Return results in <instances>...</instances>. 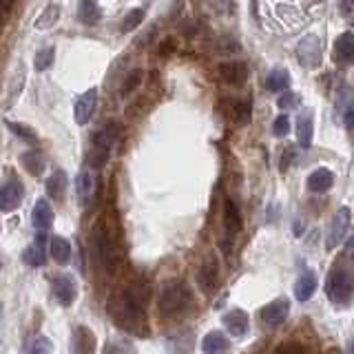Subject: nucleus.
<instances>
[{"instance_id":"nucleus-1","label":"nucleus","mask_w":354,"mask_h":354,"mask_svg":"<svg viewBox=\"0 0 354 354\" xmlns=\"http://www.w3.org/2000/svg\"><path fill=\"white\" fill-rule=\"evenodd\" d=\"M147 304H149V286L142 281H133L109 299V315L113 317V321L122 330L144 337L149 335Z\"/></svg>"},{"instance_id":"nucleus-2","label":"nucleus","mask_w":354,"mask_h":354,"mask_svg":"<svg viewBox=\"0 0 354 354\" xmlns=\"http://www.w3.org/2000/svg\"><path fill=\"white\" fill-rule=\"evenodd\" d=\"M326 295L330 301L339 306L348 304L354 297V257L352 254H343L339 257L328 272L326 279Z\"/></svg>"},{"instance_id":"nucleus-3","label":"nucleus","mask_w":354,"mask_h":354,"mask_svg":"<svg viewBox=\"0 0 354 354\" xmlns=\"http://www.w3.org/2000/svg\"><path fill=\"white\" fill-rule=\"evenodd\" d=\"M195 295L193 288L186 281H171L162 288V295L158 299V308L164 317H180L193 308Z\"/></svg>"},{"instance_id":"nucleus-4","label":"nucleus","mask_w":354,"mask_h":354,"mask_svg":"<svg viewBox=\"0 0 354 354\" xmlns=\"http://www.w3.org/2000/svg\"><path fill=\"white\" fill-rule=\"evenodd\" d=\"M91 246H93V254L97 263L102 266L106 272H115L118 261H120V248H118L115 235L111 232L104 219L97 221L91 232Z\"/></svg>"},{"instance_id":"nucleus-5","label":"nucleus","mask_w":354,"mask_h":354,"mask_svg":"<svg viewBox=\"0 0 354 354\" xmlns=\"http://www.w3.org/2000/svg\"><path fill=\"white\" fill-rule=\"evenodd\" d=\"M297 58H299V64L306 66V69H315V66H319L321 58H324V49H321L319 36H315V33H308L306 38L299 40Z\"/></svg>"},{"instance_id":"nucleus-6","label":"nucleus","mask_w":354,"mask_h":354,"mask_svg":"<svg viewBox=\"0 0 354 354\" xmlns=\"http://www.w3.org/2000/svg\"><path fill=\"white\" fill-rule=\"evenodd\" d=\"M348 228H350V208L343 206L339 208L335 217L330 221V228H328V239H326V246L328 250H335L339 243L346 239L348 235Z\"/></svg>"},{"instance_id":"nucleus-7","label":"nucleus","mask_w":354,"mask_h":354,"mask_svg":"<svg viewBox=\"0 0 354 354\" xmlns=\"http://www.w3.org/2000/svg\"><path fill=\"white\" fill-rule=\"evenodd\" d=\"M22 197H25V186L16 177H9V180L0 186V213H11L22 204Z\"/></svg>"},{"instance_id":"nucleus-8","label":"nucleus","mask_w":354,"mask_h":354,"mask_svg":"<svg viewBox=\"0 0 354 354\" xmlns=\"http://www.w3.org/2000/svg\"><path fill=\"white\" fill-rule=\"evenodd\" d=\"M217 281H219V261L215 254H208L197 270V283L206 295H210L217 288Z\"/></svg>"},{"instance_id":"nucleus-9","label":"nucleus","mask_w":354,"mask_h":354,"mask_svg":"<svg viewBox=\"0 0 354 354\" xmlns=\"http://www.w3.org/2000/svg\"><path fill=\"white\" fill-rule=\"evenodd\" d=\"M288 313H290V301H288V299H274V301H270L268 306L261 308L259 319L266 326L277 328L288 319Z\"/></svg>"},{"instance_id":"nucleus-10","label":"nucleus","mask_w":354,"mask_h":354,"mask_svg":"<svg viewBox=\"0 0 354 354\" xmlns=\"http://www.w3.org/2000/svg\"><path fill=\"white\" fill-rule=\"evenodd\" d=\"M95 106H97V88H88V91H84L80 97L75 100L73 115H75L77 124L80 127L88 124V120H91L95 113Z\"/></svg>"},{"instance_id":"nucleus-11","label":"nucleus","mask_w":354,"mask_h":354,"mask_svg":"<svg viewBox=\"0 0 354 354\" xmlns=\"http://www.w3.org/2000/svg\"><path fill=\"white\" fill-rule=\"evenodd\" d=\"M51 290H53L55 299H58L62 306H71L75 301V297H77L75 279H73V277H69V274L55 277V279L51 281Z\"/></svg>"},{"instance_id":"nucleus-12","label":"nucleus","mask_w":354,"mask_h":354,"mask_svg":"<svg viewBox=\"0 0 354 354\" xmlns=\"http://www.w3.org/2000/svg\"><path fill=\"white\" fill-rule=\"evenodd\" d=\"M219 109L228 120L237 122V124H241V122H248V118L252 113V106H250L248 100H232V97L221 100Z\"/></svg>"},{"instance_id":"nucleus-13","label":"nucleus","mask_w":354,"mask_h":354,"mask_svg":"<svg viewBox=\"0 0 354 354\" xmlns=\"http://www.w3.org/2000/svg\"><path fill=\"white\" fill-rule=\"evenodd\" d=\"M217 75H219L221 82H226L230 86H239V84L246 82L248 66L243 62H224V64H219Z\"/></svg>"},{"instance_id":"nucleus-14","label":"nucleus","mask_w":354,"mask_h":354,"mask_svg":"<svg viewBox=\"0 0 354 354\" xmlns=\"http://www.w3.org/2000/svg\"><path fill=\"white\" fill-rule=\"evenodd\" d=\"M221 324L226 326V330L230 332L232 337H243L248 332V328H250V319H248V315L243 313L241 308H232L230 313H226L224 315V319H221Z\"/></svg>"},{"instance_id":"nucleus-15","label":"nucleus","mask_w":354,"mask_h":354,"mask_svg":"<svg viewBox=\"0 0 354 354\" xmlns=\"http://www.w3.org/2000/svg\"><path fill=\"white\" fill-rule=\"evenodd\" d=\"M120 138V124L115 122H109L102 129H100L93 136V151H102V153H111L113 144Z\"/></svg>"},{"instance_id":"nucleus-16","label":"nucleus","mask_w":354,"mask_h":354,"mask_svg":"<svg viewBox=\"0 0 354 354\" xmlns=\"http://www.w3.org/2000/svg\"><path fill=\"white\" fill-rule=\"evenodd\" d=\"M95 335L86 326H77L73 330V350L71 354H95Z\"/></svg>"},{"instance_id":"nucleus-17","label":"nucleus","mask_w":354,"mask_h":354,"mask_svg":"<svg viewBox=\"0 0 354 354\" xmlns=\"http://www.w3.org/2000/svg\"><path fill=\"white\" fill-rule=\"evenodd\" d=\"M335 60L343 66L354 64V33L346 31L341 33L335 42Z\"/></svg>"},{"instance_id":"nucleus-18","label":"nucleus","mask_w":354,"mask_h":354,"mask_svg":"<svg viewBox=\"0 0 354 354\" xmlns=\"http://www.w3.org/2000/svg\"><path fill=\"white\" fill-rule=\"evenodd\" d=\"M31 224H33V228L40 230V232L51 228V224H53V210H51L47 199H38L36 206H33V210H31Z\"/></svg>"},{"instance_id":"nucleus-19","label":"nucleus","mask_w":354,"mask_h":354,"mask_svg":"<svg viewBox=\"0 0 354 354\" xmlns=\"http://www.w3.org/2000/svg\"><path fill=\"white\" fill-rule=\"evenodd\" d=\"M317 288H319L317 274L313 270H306L295 283V297L299 301H308V299H313V295L317 292Z\"/></svg>"},{"instance_id":"nucleus-20","label":"nucleus","mask_w":354,"mask_h":354,"mask_svg":"<svg viewBox=\"0 0 354 354\" xmlns=\"http://www.w3.org/2000/svg\"><path fill=\"white\" fill-rule=\"evenodd\" d=\"M228 348H230V341H228V337L224 335V332H219V330L208 332V335L202 339L204 354H226Z\"/></svg>"},{"instance_id":"nucleus-21","label":"nucleus","mask_w":354,"mask_h":354,"mask_svg":"<svg viewBox=\"0 0 354 354\" xmlns=\"http://www.w3.org/2000/svg\"><path fill=\"white\" fill-rule=\"evenodd\" d=\"M335 186V175L330 169H317L308 175V188L313 193H328Z\"/></svg>"},{"instance_id":"nucleus-22","label":"nucleus","mask_w":354,"mask_h":354,"mask_svg":"<svg viewBox=\"0 0 354 354\" xmlns=\"http://www.w3.org/2000/svg\"><path fill=\"white\" fill-rule=\"evenodd\" d=\"M49 252H51V257L55 263H60V266H66L71 261L73 257V248H71V243L66 241L64 237H58V235H53L51 241H49Z\"/></svg>"},{"instance_id":"nucleus-23","label":"nucleus","mask_w":354,"mask_h":354,"mask_svg":"<svg viewBox=\"0 0 354 354\" xmlns=\"http://www.w3.org/2000/svg\"><path fill=\"white\" fill-rule=\"evenodd\" d=\"M75 193H77V199H80V204L91 202L93 193H95V177H93V173L82 171L80 175L75 177Z\"/></svg>"},{"instance_id":"nucleus-24","label":"nucleus","mask_w":354,"mask_h":354,"mask_svg":"<svg viewBox=\"0 0 354 354\" xmlns=\"http://www.w3.org/2000/svg\"><path fill=\"white\" fill-rule=\"evenodd\" d=\"M22 261L27 266H33V268H36V266H44V261H47V254H44V232L38 235V241H33L31 246L25 248Z\"/></svg>"},{"instance_id":"nucleus-25","label":"nucleus","mask_w":354,"mask_h":354,"mask_svg":"<svg viewBox=\"0 0 354 354\" xmlns=\"http://www.w3.org/2000/svg\"><path fill=\"white\" fill-rule=\"evenodd\" d=\"M66 186H69V177H66L64 171H53L47 177V184H44V188H47V195L51 199H62L64 193H66Z\"/></svg>"},{"instance_id":"nucleus-26","label":"nucleus","mask_w":354,"mask_h":354,"mask_svg":"<svg viewBox=\"0 0 354 354\" xmlns=\"http://www.w3.org/2000/svg\"><path fill=\"white\" fill-rule=\"evenodd\" d=\"M77 18H80L82 25L93 27L102 18V9L97 7L95 0H80V5H77Z\"/></svg>"},{"instance_id":"nucleus-27","label":"nucleus","mask_w":354,"mask_h":354,"mask_svg":"<svg viewBox=\"0 0 354 354\" xmlns=\"http://www.w3.org/2000/svg\"><path fill=\"white\" fill-rule=\"evenodd\" d=\"M224 226L228 237H235L237 232L241 230V213H239V206L232 202V199H226V206H224Z\"/></svg>"},{"instance_id":"nucleus-28","label":"nucleus","mask_w":354,"mask_h":354,"mask_svg":"<svg viewBox=\"0 0 354 354\" xmlns=\"http://www.w3.org/2000/svg\"><path fill=\"white\" fill-rule=\"evenodd\" d=\"M60 14H62V9L60 5H55V3H49L47 7H44L40 11V16L33 20V29H38V31H44V29H51L55 22L60 20Z\"/></svg>"},{"instance_id":"nucleus-29","label":"nucleus","mask_w":354,"mask_h":354,"mask_svg":"<svg viewBox=\"0 0 354 354\" xmlns=\"http://www.w3.org/2000/svg\"><path fill=\"white\" fill-rule=\"evenodd\" d=\"M315 138V127H313V113H301L297 120V140L304 149L313 144Z\"/></svg>"},{"instance_id":"nucleus-30","label":"nucleus","mask_w":354,"mask_h":354,"mask_svg":"<svg viewBox=\"0 0 354 354\" xmlns=\"http://www.w3.org/2000/svg\"><path fill=\"white\" fill-rule=\"evenodd\" d=\"M193 341H195L193 332L184 330V332H180V335H175V337H171L169 341H166V346H169L171 354H191V350L195 346Z\"/></svg>"},{"instance_id":"nucleus-31","label":"nucleus","mask_w":354,"mask_h":354,"mask_svg":"<svg viewBox=\"0 0 354 354\" xmlns=\"http://www.w3.org/2000/svg\"><path fill=\"white\" fill-rule=\"evenodd\" d=\"M20 162H22V166L31 173V175H42V171H44V158H42V153L40 151H27V153H22V158H20Z\"/></svg>"},{"instance_id":"nucleus-32","label":"nucleus","mask_w":354,"mask_h":354,"mask_svg":"<svg viewBox=\"0 0 354 354\" xmlns=\"http://www.w3.org/2000/svg\"><path fill=\"white\" fill-rule=\"evenodd\" d=\"M51 352H53V343L44 335H36L25 343V354H51Z\"/></svg>"},{"instance_id":"nucleus-33","label":"nucleus","mask_w":354,"mask_h":354,"mask_svg":"<svg viewBox=\"0 0 354 354\" xmlns=\"http://www.w3.org/2000/svg\"><path fill=\"white\" fill-rule=\"evenodd\" d=\"M266 86H268V91H286L288 86H290V73L283 71V69H274L270 71L268 80H266Z\"/></svg>"},{"instance_id":"nucleus-34","label":"nucleus","mask_w":354,"mask_h":354,"mask_svg":"<svg viewBox=\"0 0 354 354\" xmlns=\"http://www.w3.org/2000/svg\"><path fill=\"white\" fill-rule=\"evenodd\" d=\"M7 127H9V131L14 133V136H18L20 140H25V142H29V144H36V142H38V133L33 131L31 127L22 124V122H11V120H7Z\"/></svg>"},{"instance_id":"nucleus-35","label":"nucleus","mask_w":354,"mask_h":354,"mask_svg":"<svg viewBox=\"0 0 354 354\" xmlns=\"http://www.w3.org/2000/svg\"><path fill=\"white\" fill-rule=\"evenodd\" d=\"M104 354H138V350L129 339H111L104 348Z\"/></svg>"},{"instance_id":"nucleus-36","label":"nucleus","mask_w":354,"mask_h":354,"mask_svg":"<svg viewBox=\"0 0 354 354\" xmlns=\"http://www.w3.org/2000/svg\"><path fill=\"white\" fill-rule=\"evenodd\" d=\"M53 58H55V49L53 47H44L36 53V58H33V66H36V71H47L49 66L53 64Z\"/></svg>"},{"instance_id":"nucleus-37","label":"nucleus","mask_w":354,"mask_h":354,"mask_svg":"<svg viewBox=\"0 0 354 354\" xmlns=\"http://www.w3.org/2000/svg\"><path fill=\"white\" fill-rule=\"evenodd\" d=\"M144 9H131L129 14L124 16V20H122V25H120V31L122 33H129V31H133L136 27H140L142 25V20H144Z\"/></svg>"},{"instance_id":"nucleus-38","label":"nucleus","mask_w":354,"mask_h":354,"mask_svg":"<svg viewBox=\"0 0 354 354\" xmlns=\"http://www.w3.org/2000/svg\"><path fill=\"white\" fill-rule=\"evenodd\" d=\"M142 80H144V71H142V69H133V71L124 77V82H122L120 93H122V95L133 93V91H136V88L142 84Z\"/></svg>"},{"instance_id":"nucleus-39","label":"nucleus","mask_w":354,"mask_h":354,"mask_svg":"<svg viewBox=\"0 0 354 354\" xmlns=\"http://www.w3.org/2000/svg\"><path fill=\"white\" fill-rule=\"evenodd\" d=\"M288 131H290V118L279 115L274 120V124H272V133L277 138H283V136H288Z\"/></svg>"},{"instance_id":"nucleus-40","label":"nucleus","mask_w":354,"mask_h":354,"mask_svg":"<svg viewBox=\"0 0 354 354\" xmlns=\"http://www.w3.org/2000/svg\"><path fill=\"white\" fill-rule=\"evenodd\" d=\"M272 354H304V348L297 341H286L281 346H277Z\"/></svg>"},{"instance_id":"nucleus-41","label":"nucleus","mask_w":354,"mask_h":354,"mask_svg":"<svg viewBox=\"0 0 354 354\" xmlns=\"http://www.w3.org/2000/svg\"><path fill=\"white\" fill-rule=\"evenodd\" d=\"M277 106L283 109V111H288V109H297V106H299V95L292 93V91H288V93H283L279 100H277Z\"/></svg>"},{"instance_id":"nucleus-42","label":"nucleus","mask_w":354,"mask_h":354,"mask_svg":"<svg viewBox=\"0 0 354 354\" xmlns=\"http://www.w3.org/2000/svg\"><path fill=\"white\" fill-rule=\"evenodd\" d=\"M350 100H352L350 86H348V84H343V95H341V93L337 95V109L343 111V113H348V111H350Z\"/></svg>"},{"instance_id":"nucleus-43","label":"nucleus","mask_w":354,"mask_h":354,"mask_svg":"<svg viewBox=\"0 0 354 354\" xmlns=\"http://www.w3.org/2000/svg\"><path fill=\"white\" fill-rule=\"evenodd\" d=\"M339 9H341V14H354V0H339Z\"/></svg>"},{"instance_id":"nucleus-44","label":"nucleus","mask_w":354,"mask_h":354,"mask_svg":"<svg viewBox=\"0 0 354 354\" xmlns=\"http://www.w3.org/2000/svg\"><path fill=\"white\" fill-rule=\"evenodd\" d=\"M292 160H295V151H292V149H288V151L283 153V160H281V171H286L288 166H290Z\"/></svg>"},{"instance_id":"nucleus-45","label":"nucleus","mask_w":354,"mask_h":354,"mask_svg":"<svg viewBox=\"0 0 354 354\" xmlns=\"http://www.w3.org/2000/svg\"><path fill=\"white\" fill-rule=\"evenodd\" d=\"M14 5H16V0H0V9H3L5 14H9V11L14 9Z\"/></svg>"},{"instance_id":"nucleus-46","label":"nucleus","mask_w":354,"mask_h":354,"mask_svg":"<svg viewBox=\"0 0 354 354\" xmlns=\"http://www.w3.org/2000/svg\"><path fill=\"white\" fill-rule=\"evenodd\" d=\"M346 250H348V254H352V257H354V232L350 235V239L346 241Z\"/></svg>"},{"instance_id":"nucleus-47","label":"nucleus","mask_w":354,"mask_h":354,"mask_svg":"<svg viewBox=\"0 0 354 354\" xmlns=\"http://www.w3.org/2000/svg\"><path fill=\"white\" fill-rule=\"evenodd\" d=\"M346 122H348V127L354 131V109H350L348 113H346Z\"/></svg>"},{"instance_id":"nucleus-48","label":"nucleus","mask_w":354,"mask_h":354,"mask_svg":"<svg viewBox=\"0 0 354 354\" xmlns=\"http://www.w3.org/2000/svg\"><path fill=\"white\" fill-rule=\"evenodd\" d=\"M5 18H7V14H5L3 9H0V25H3V22H5Z\"/></svg>"},{"instance_id":"nucleus-49","label":"nucleus","mask_w":354,"mask_h":354,"mask_svg":"<svg viewBox=\"0 0 354 354\" xmlns=\"http://www.w3.org/2000/svg\"><path fill=\"white\" fill-rule=\"evenodd\" d=\"M352 354H354V343H352Z\"/></svg>"}]
</instances>
